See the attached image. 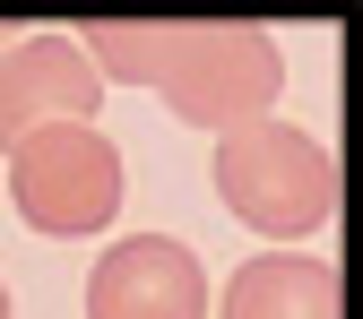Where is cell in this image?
Instances as JSON below:
<instances>
[{
  "instance_id": "1",
  "label": "cell",
  "mask_w": 363,
  "mask_h": 319,
  "mask_svg": "<svg viewBox=\"0 0 363 319\" xmlns=\"http://www.w3.org/2000/svg\"><path fill=\"white\" fill-rule=\"evenodd\" d=\"M216 199L259 242H303L337 216V156L286 112H259L216 139Z\"/></svg>"
},
{
  "instance_id": "2",
  "label": "cell",
  "mask_w": 363,
  "mask_h": 319,
  "mask_svg": "<svg viewBox=\"0 0 363 319\" xmlns=\"http://www.w3.org/2000/svg\"><path fill=\"white\" fill-rule=\"evenodd\" d=\"M156 95L173 104V121L225 139V129L259 121L286 95V52H277V35L251 26V18H173Z\"/></svg>"
},
{
  "instance_id": "3",
  "label": "cell",
  "mask_w": 363,
  "mask_h": 319,
  "mask_svg": "<svg viewBox=\"0 0 363 319\" xmlns=\"http://www.w3.org/2000/svg\"><path fill=\"white\" fill-rule=\"evenodd\" d=\"M9 199L35 233L52 242H86L121 216V147L96 121H61L35 129V139L9 147Z\"/></svg>"
},
{
  "instance_id": "4",
  "label": "cell",
  "mask_w": 363,
  "mask_h": 319,
  "mask_svg": "<svg viewBox=\"0 0 363 319\" xmlns=\"http://www.w3.org/2000/svg\"><path fill=\"white\" fill-rule=\"evenodd\" d=\"M86 319H208V267L173 233H130L86 277Z\"/></svg>"
},
{
  "instance_id": "5",
  "label": "cell",
  "mask_w": 363,
  "mask_h": 319,
  "mask_svg": "<svg viewBox=\"0 0 363 319\" xmlns=\"http://www.w3.org/2000/svg\"><path fill=\"white\" fill-rule=\"evenodd\" d=\"M96 104H104V78L86 69V52L69 35H18L0 52V156L35 129L96 121Z\"/></svg>"
},
{
  "instance_id": "6",
  "label": "cell",
  "mask_w": 363,
  "mask_h": 319,
  "mask_svg": "<svg viewBox=\"0 0 363 319\" xmlns=\"http://www.w3.org/2000/svg\"><path fill=\"white\" fill-rule=\"evenodd\" d=\"M225 319H346V285L311 250H259L225 277Z\"/></svg>"
},
{
  "instance_id": "7",
  "label": "cell",
  "mask_w": 363,
  "mask_h": 319,
  "mask_svg": "<svg viewBox=\"0 0 363 319\" xmlns=\"http://www.w3.org/2000/svg\"><path fill=\"white\" fill-rule=\"evenodd\" d=\"M69 43L86 52V69H96V78L156 86V69H164V43H173V18H86Z\"/></svg>"
},
{
  "instance_id": "8",
  "label": "cell",
  "mask_w": 363,
  "mask_h": 319,
  "mask_svg": "<svg viewBox=\"0 0 363 319\" xmlns=\"http://www.w3.org/2000/svg\"><path fill=\"white\" fill-rule=\"evenodd\" d=\"M0 319H9V285H0Z\"/></svg>"
},
{
  "instance_id": "9",
  "label": "cell",
  "mask_w": 363,
  "mask_h": 319,
  "mask_svg": "<svg viewBox=\"0 0 363 319\" xmlns=\"http://www.w3.org/2000/svg\"><path fill=\"white\" fill-rule=\"evenodd\" d=\"M0 43H18V26H0Z\"/></svg>"
}]
</instances>
